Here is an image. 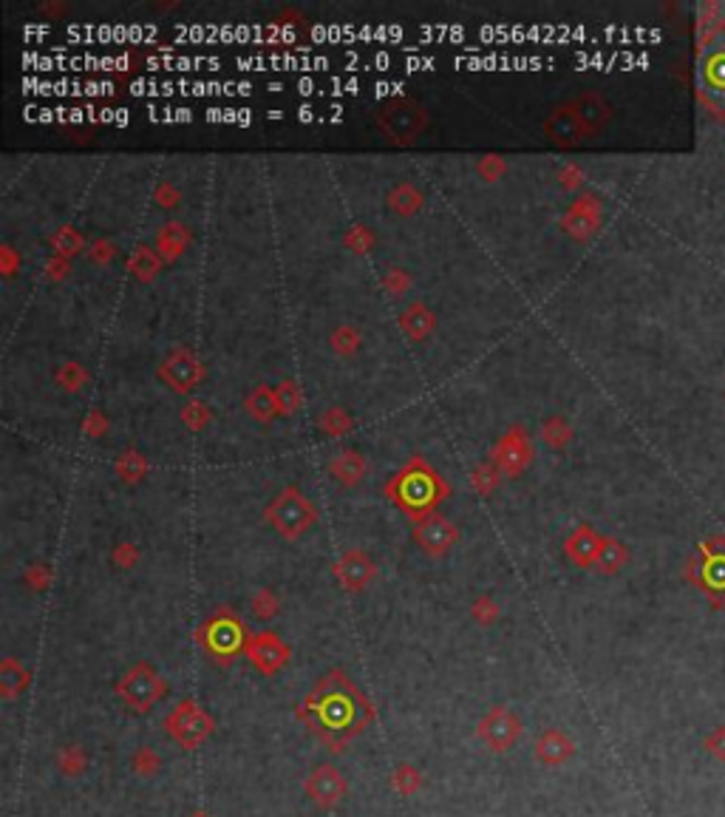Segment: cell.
I'll return each mask as SVG.
<instances>
[{
    "label": "cell",
    "mask_w": 725,
    "mask_h": 817,
    "mask_svg": "<svg viewBox=\"0 0 725 817\" xmlns=\"http://www.w3.org/2000/svg\"><path fill=\"white\" fill-rule=\"evenodd\" d=\"M295 716L329 752H343L377 718L374 704L346 670L320 676L295 707Z\"/></svg>",
    "instance_id": "6da1fadb"
},
{
    "label": "cell",
    "mask_w": 725,
    "mask_h": 817,
    "mask_svg": "<svg viewBox=\"0 0 725 817\" xmlns=\"http://www.w3.org/2000/svg\"><path fill=\"white\" fill-rule=\"evenodd\" d=\"M117 696L125 701V707L136 716H148L151 709L165 701L168 696V681L159 670H153L148 662H136L128 667L117 681Z\"/></svg>",
    "instance_id": "7a4b0ae2"
},
{
    "label": "cell",
    "mask_w": 725,
    "mask_h": 817,
    "mask_svg": "<svg viewBox=\"0 0 725 817\" xmlns=\"http://www.w3.org/2000/svg\"><path fill=\"white\" fill-rule=\"evenodd\" d=\"M162 726H165V733H168V738H170L173 743H179L181 750L193 752V750L202 747L205 741L213 738V733H215V718H213L198 701L185 698V701H179V704L170 709V713L165 716Z\"/></svg>",
    "instance_id": "3957f363"
},
{
    "label": "cell",
    "mask_w": 725,
    "mask_h": 817,
    "mask_svg": "<svg viewBox=\"0 0 725 817\" xmlns=\"http://www.w3.org/2000/svg\"><path fill=\"white\" fill-rule=\"evenodd\" d=\"M318 520V511L298 488H284L266 508V523L278 531L284 540H298Z\"/></svg>",
    "instance_id": "277c9868"
},
{
    "label": "cell",
    "mask_w": 725,
    "mask_h": 817,
    "mask_svg": "<svg viewBox=\"0 0 725 817\" xmlns=\"http://www.w3.org/2000/svg\"><path fill=\"white\" fill-rule=\"evenodd\" d=\"M198 638H202V647H207V653L213 655V659L227 662V664L241 650H247L241 621L235 619L230 611H219L213 619H207V625L198 630Z\"/></svg>",
    "instance_id": "5b68a950"
},
{
    "label": "cell",
    "mask_w": 725,
    "mask_h": 817,
    "mask_svg": "<svg viewBox=\"0 0 725 817\" xmlns=\"http://www.w3.org/2000/svg\"><path fill=\"white\" fill-rule=\"evenodd\" d=\"M476 735H479V741L485 743L487 750L491 752H496V755H502V752H511L516 743H519V738L524 735V724H521V718L513 713L511 707H504V704H494L487 713L479 718V724H476Z\"/></svg>",
    "instance_id": "8992f818"
},
{
    "label": "cell",
    "mask_w": 725,
    "mask_h": 817,
    "mask_svg": "<svg viewBox=\"0 0 725 817\" xmlns=\"http://www.w3.org/2000/svg\"><path fill=\"white\" fill-rule=\"evenodd\" d=\"M303 795L310 797V804L323 809V812H332L337 809L343 801H346L349 795V780L343 775L335 763H318L303 777Z\"/></svg>",
    "instance_id": "52a82bcc"
},
{
    "label": "cell",
    "mask_w": 725,
    "mask_h": 817,
    "mask_svg": "<svg viewBox=\"0 0 725 817\" xmlns=\"http://www.w3.org/2000/svg\"><path fill=\"white\" fill-rule=\"evenodd\" d=\"M440 494H442V488L437 486V479H433V474H428V471L403 474L400 483L394 486L397 503H400L406 511H414V514L428 511L433 503L440 500Z\"/></svg>",
    "instance_id": "ba28073f"
},
{
    "label": "cell",
    "mask_w": 725,
    "mask_h": 817,
    "mask_svg": "<svg viewBox=\"0 0 725 817\" xmlns=\"http://www.w3.org/2000/svg\"><path fill=\"white\" fill-rule=\"evenodd\" d=\"M414 540L428 557H445L448 550L457 545L459 531L453 523L440 517V514H425V517L414 528Z\"/></svg>",
    "instance_id": "9c48e42d"
},
{
    "label": "cell",
    "mask_w": 725,
    "mask_h": 817,
    "mask_svg": "<svg viewBox=\"0 0 725 817\" xmlns=\"http://www.w3.org/2000/svg\"><path fill=\"white\" fill-rule=\"evenodd\" d=\"M247 655L261 676H275L289 662V647L272 633H258L247 642Z\"/></svg>",
    "instance_id": "30bf717a"
},
{
    "label": "cell",
    "mask_w": 725,
    "mask_h": 817,
    "mask_svg": "<svg viewBox=\"0 0 725 817\" xmlns=\"http://www.w3.org/2000/svg\"><path fill=\"white\" fill-rule=\"evenodd\" d=\"M533 755L541 767H564V763L575 758V741L564 730H558V726H547V730H541L536 735Z\"/></svg>",
    "instance_id": "8fae6325"
},
{
    "label": "cell",
    "mask_w": 725,
    "mask_h": 817,
    "mask_svg": "<svg viewBox=\"0 0 725 817\" xmlns=\"http://www.w3.org/2000/svg\"><path fill=\"white\" fill-rule=\"evenodd\" d=\"M383 128L394 136V139H411L416 131L423 128V114L414 102L406 100H394L383 109Z\"/></svg>",
    "instance_id": "7c38bea8"
},
{
    "label": "cell",
    "mask_w": 725,
    "mask_h": 817,
    "mask_svg": "<svg viewBox=\"0 0 725 817\" xmlns=\"http://www.w3.org/2000/svg\"><path fill=\"white\" fill-rule=\"evenodd\" d=\"M337 576H340V582L346 584L349 591H362L371 582V576H374V565H371V559L366 554L352 550V554H346V557L340 559Z\"/></svg>",
    "instance_id": "4fadbf2b"
},
{
    "label": "cell",
    "mask_w": 725,
    "mask_h": 817,
    "mask_svg": "<svg viewBox=\"0 0 725 817\" xmlns=\"http://www.w3.org/2000/svg\"><path fill=\"white\" fill-rule=\"evenodd\" d=\"M29 684H31V672L17 659H4V664H0V696L6 701H14L29 690Z\"/></svg>",
    "instance_id": "5bb4252c"
},
{
    "label": "cell",
    "mask_w": 725,
    "mask_h": 817,
    "mask_svg": "<svg viewBox=\"0 0 725 817\" xmlns=\"http://www.w3.org/2000/svg\"><path fill=\"white\" fill-rule=\"evenodd\" d=\"M598 550H601V540H598L592 531H587V528H581L578 534L567 542V554L575 559V562H581V565H590V562H595L598 559Z\"/></svg>",
    "instance_id": "9a60e30c"
},
{
    "label": "cell",
    "mask_w": 725,
    "mask_h": 817,
    "mask_svg": "<svg viewBox=\"0 0 725 817\" xmlns=\"http://www.w3.org/2000/svg\"><path fill=\"white\" fill-rule=\"evenodd\" d=\"M547 134L555 142H575L578 134H581V119H578V114L558 111L547 119Z\"/></svg>",
    "instance_id": "2e32d148"
},
{
    "label": "cell",
    "mask_w": 725,
    "mask_h": 817,
    "mask_svg": "<svg viewBox=\"0 0 725 817\" xmlns=\"http://www.w3.org/2000/svg\"><path fill=\"white\" fill-rule=\"evenodd\" d=\"M88 767V755L80 743H66V747L57 750V769L66 777H80Z\"/></svg>",
    "instance_id": "e0dca14e"
},
{
    "label": "cell",
    "mask_w": 725,
    "mask_h": 817,
    "mask_svg": "<svg viewBox=\"0 0 725 817\" xmlns=\"http://www.w3.org/2000/svg\"><path fill=\"white\" fill-rule=\"evenodd\" d=\"M391 786L400 792L403 797L408 795H416L423 789V772L414 767V763H400L394 772H391Z\"/></svg>",
    "instance_id": "ac0fdd59"
},
{
    "label": "cell",
    "mask_w": 725,
    "mask_h": 817,
    "mask_svg": "<svg viewBox=\"0 0 725 817\" xmlns=\"http://www.w3.org/2000/svg\"><path fill=\"white\" fill-rule=\"evenodd\" d=\"M595 562L601 565V571L615 574V571H618V567L626 562V550H624L621 542L607 540V542H601V550H598V559H595Z\"/></svg>",
    "instance_id": "d6986e66"
},
{
    "label": "cell",
    "mask_w": 725,
    "mask_h": 817,
    "mask_svg": "<svg viewBox=\"0 0 725 817\" xmlns=\"http://www.w3.org/2000/svg\"><path fill=\"white\" fill-rule=\"evenodd\" d=\"M159 767H162V758H159L151 747H139V750L134 752V758H131V769H134L136 775H142V777L156 775Z\"/></svg>",
    "instance_id": "ffe728a7"
},
{
    "label": "cell",
    "mask_w": 725,
    "mask_h": 817,
    "mask_svg": "<svg viewBox=\"0 0 725 817\" xmlns=\"http://www.w3.org/2000/svg\"><path fill=\"white\" fill-rule=\"evenodd\" d=\"M362 466L360 460L354 457V454H343L337 463H335V474H337V479H346V483H354V479L362 474Z\"/></svg>",
    "instance_id": "44dd1931"
},
{
    "label": "cell",
    "mask_w": 725,
    "mask_h": 817,
    "mask_svg": "<svg viewBox=\"0 0 725 817\" xmlns=\"http://www.w3.org/2000/svg\"><path fill=\"white\" fill-rule=\"evenodd\" d=\"M705 752H709L714 760H722L725 763V724L722 726H717V730H712L709 735H705Z\"/></svg>",
    "instance_id": "7402d4cb"
},
{
    "label": "cell",
    "mask_w": 725,
    "mask_h": 817,
    "mask_svg": "<svg viewBox=\"0 0 725 817\" xmlns=\"http://www.w3.org/2000/svg\"><path fill=\"white\" fill-rule=\"evenodd\" d=\"M494 613H496V611H494V608H487L485 602H479V605H474V616H476V619H482V621H487V619H491Z\"/></svg>",
    "instance_id": "603a6c76"
},
{
    "label": "cell",
    "mask_w": 725,
    "mask_h": 817,
    "mask_svg": "<svg viewBox=\"0 0 725 817\" xmlns=\"http://www.w3.org/2000/svg\"><path fill=\"white\" fill-rule=\"evenodd\" d=\"M190 817H210V814H207V812H193Z\"/></svg>",
    "instance_id": "cb8c5ba5"
}]
</instances>
